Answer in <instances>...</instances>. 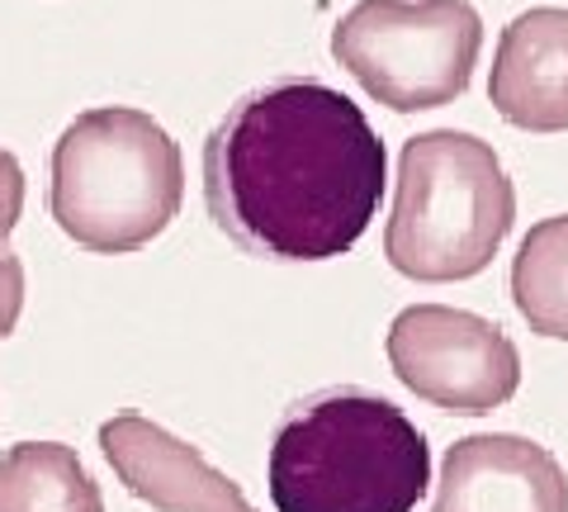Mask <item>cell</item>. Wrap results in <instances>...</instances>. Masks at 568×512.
Segmentation results:
<instances>
[{"instance_id": "cell-8", "label": "cell", "mask_w": 568, "mask_h": 512, "mask_svg": "<svg viewBox=\"0 0 568 512\" xmlns=\"http://www.w3.org/2000/svg\"><path fill=\"white\" fill-rule=\"evenodd\" d=\"M100 451L123 489L156 512H256L223 470L204 461L200 446L142 413H114L104 422Z\"/></svg>"}, {"instance_id": "cell-5", "label": "cell", "mask_w": 568, "mask_h": 512, "mask_svg": "<svg viewBox=\"0 0 568 512\" xmlns=\"http://www.w3.org/2000/svg\"><path fill=\"white\" fill-rule=\"evenodd\" d=\"M478 48L484 20L469 0H355L332 29V58L394 114L455 104Z\"/></svg>"}, {"instance_id": "cell-9", "label": "cell", "mask_w": 568, "mask_h": 512, "mask_svg": "<svg viewBox=\"0 0 568 512\" xmlns=\"http://www.w3.org/2000/svg\"><path fill=\"white\" fill-rule=\"evenodd\" d=\"M488 100L511 129H568V10L536 6L517 14L493 52Z\"/></svg>"}, {"instance_id": "cell-7", "label": "cell", "mask_w": 568, "mask_h": 512, "mask_svg": "<svg viewBox=\"0 0 568 512\" xmlns=\"http://www.w3.org/2000/svg\"><path fill=\"white\" fill-rule=\"evenodd\" d=\"M432 512H568V474L530 436H459L440 461Z\"/></svg>"}, {"instance_id": "cell-2", "label": "cell", "mask_w": 568, "mask_h": 512, "mask_svg": "<svg viewBox=\"0 0 568 512\" xmlns=\"http://www.w3.org/2000/svg\"><path fill=\"white\" fill-rule=\"evenodd\" d=\"M426 484V436L403 409L365 390H327L298 403L271 441L280 512H413Z\"/></svg>"}, {"instance_id": "cell-1", "label": "cell", "mask_w": 568, "mask_h": 512, "mask_svg": "<svg viewBox=\"0 0 568 512\" xmlns=\"http://www.w3.org/2000/svg\"><path fill=\"white\" fill-rule=\"evenodd\" d=\"M388 152L365 110L323 81L242 96L204 143V200L242 252L327 261L379 214Z\"/></svg>"}, {"instance_id": "cell-6", "label": "cell", "mask_w": 568, "mask_h": 512, "mask_svg": "<svg viewBox=\"0 0 568 512\" xmlns=\"http://www.w3.org/2000/svg\"><path fill=\"white\" fill-rule=\"evenodd\" d=\"M384 347L407 390L455 418L493 413L521 390V351L469 309L413 304L388 323Z\"/></svg>"}, {"instance_id": "cell-11", "label": "cell", "mask_w": 568, "mask_h": 512, "mask_svg": "<svg viewBox=\"0 0 568 512\" xmlns=\"http://www.w3.org/2000/svg\"><path fill=\"white\" fill-rule=\"evenodd\" d=\"M511 299L540 338L568 342V214L536 223L511 261Z\"/></svg>"}, {"instance_id": "cell-12", "label": "cell", "mask_w": 568, "mask_h": 512, "mask_svg": "<svg viewBox=\"0 0 568 512\" xmlns=\"http://www.w3.org/2000/svg\"><path fill=\"white\" fill-rule=\"evenodd\" d=\"M20 214H24V171L6 148H0V252H6Z\"/></svg>"}, {"instance_id": "cell-3", "label": "cell", "mask_w": 568, "mask_h": 512, "mask_svg": "<svg viewBox=\"0 0 568 512\" xmlns=\"http://www.w3.org/2000/svg\"><path fill=\"white\" fill-rule=\"evenodd\" d=\"M185 200L175 138L133 104H100L67 123L52 148L48 209L85 252L123 257L162 238Z\"/></svg>"}, {"instance_id": "cell-13", "label": "cell", "mask_w": 568, "mask_h": 512, "mask_svg": "<svg viewBox=\"0 0 568 512\" xmlns=\"http://www.w3.org/2000/svg\"><path fill=\"white\" fill-rule=\"evenodd\" d=\"M20 313H24V267L6 247V252H0V342L14 332Z\"/></svg>"}, {"instance_id": "cell-4", "label": "cell", "mask_w": 568, "mask_h": 512, "mask_svg": "<svg viewBox=\"0 0 568 512\" xmlns=\"http://www.w3.org/2000/svg\"><path fill=\"white\" fill-rule=\"evenodd\" d=\"M517 219V190L474 133L436 129L398 152V195L384 228L388 267L422 285H455L497 257Z\"/></svg>"}, {"instance_id": "cell-10", "label": "cell", "mask_w": 568, "mask_h": 512, "mask_svg": "<svg viewBox=\"0 0 568 512\" xmlns=\"http://www.w3.org/2000/svg\"><path fill=\"white\" fill-rule=\"evenodd\" d=\"M0 512H104V499L71 446L20 441L0 455Z\"/></svg>"}]
</instances>
